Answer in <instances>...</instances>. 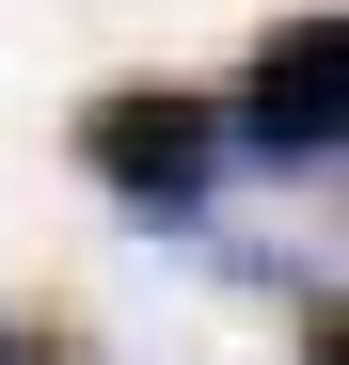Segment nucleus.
<instances>
[{"mask_svg": "<svg viewBox=\"0 0 349 365\" xmlns=\"http://www.w3.org/2000/svg\"><path fill=\"white\" fill-rule=\"evenodd\" d=\"M0 365H80V349L48 334V318H0Z\"/></svg>", "mask_w": 349, "mask_h": 365, "instance_id": "7ed1b4c3", "label": "nucleus"}, {"mask_svg": "<svg viewBox=\"0 0 349 365\" xmlns=\"http://www.w3.org/2000/svg\"><path fill=\"white\" fill-rule=\"evenodd\" d=\"M80 175H95L143 238H207V207H222V111L174 96V80H127V96L80 111Z\"/></svg>", "mask_w": 349, "mask_h": 365, "instance_id": "f257e3e1", "label": "nucleus"}, {"mask_svg": "<svg viewBox=\"0 0 349 365\" xmlns=\"http://www.w3.org/2000/svg\"><path fill=\"white\" fill-rule=\"evenodd\" d=\"M333 143H349V16L302 0V16L254 32V80H239V111H222V159H254V175H333Z\"/></svg>", "mask_w": 349, "mask_h": 365, "instance_id": "f03ea898", "label": "nucleus"}, {"mask_svg": "<svg viewBox=\"0 0 349 365\" xmlns=\"http://www.w3.org/2000/svg\"><path fill=\"white\" fill-rule=\"evenodd\" d=\"M302 365H349L333 349V286H302Z\"/></svg>", "mask_w": 349, "mask_h": 365, "instance_id": "20e7f679", "label": "nucleus"}]
</instances>
